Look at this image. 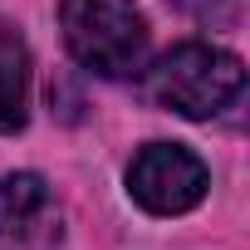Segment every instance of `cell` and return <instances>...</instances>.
I'll return each instance as SVG.
<instances>
[{"label":"cell","instance_id":"cell-1","mask_svg":"<svg viewBox=\"0 0 250 250\" xmlns=\"http://www.w3.org/2000/svg\"><path fill=\"white\" fill-rule=\"evenodd\" d=\"M59 30L69 54L98 79L143 74L147 59V20L133 0H64Z\"/></svg>","mask_w":250,"mask_h":250},{"label":"cell","instance_id":"cell-5","mask_svg":"<svg viewBox=\"0 0 250 250\" xmlns=\"http://www.w3.org/2000/svg\"><path fill=\"white\" fill-rule=\"evenodd\" d=\"M25 98H30L25 44L15 35H5V25H0V133L25 128Z\"/></svg>","mask_w":250,"mask_h":250},{"label":"cell","instance_id":"cell-2","mask_svg":"<svg viewBox=\"0 0 250 250\" xmlns=\"http://www.w3.org/2000/svg\"><path fill=\"white\" fill-rule=\"evenodd\" d=\"M240 59L216 44H177L147 69V98L182 118H216L240 98Z\"/></svg>","mask_w":250,"mask_h":250},{"label":"cell","instance_id":"cell-3","mask_svg":"<svg viewBox=\"0 0 250 250\" xmlns=\"http://www.w3.org/2000/svg\"><path fill=\"white\" fill-rule=\"evenodd\" d=\"M206 162L182 143H147L128 167V191L152 216H182L206 196Z\"/></svg>","mask_w":250,"mask_h":250},{"label":"cell","instance_id":"cell-4","mask_svg":"<svg viewBox=\"0 0 250 250\" xmlns=\"http://www.w3.org/2000/svg\"><path fill=\"white\" fill-rule=\"evenodd\" d=\"M64 211L44 177L10 172L0 177V250H59Z\"/></svg>","mask_w":250,"mask_h":250}]
</instances>
